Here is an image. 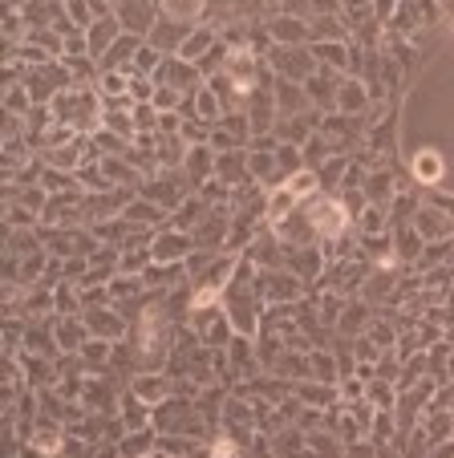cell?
Returning <instances> with one entry per match:
<instances>
[{"label":"cell","mask_w":454,"mask_h":458,"mask_svg":"<svg viewBox=\"0 0 454 458\" xmlns=\"http://www.w3.org/2000/svg\"><path fill=\"white\" fill-rule=\"evenodd\" d=\"M199 9H203V0H167V13H171V17H179V21L199 17Z\"/></svg>","instance_id":"obj_6"},{"label":"cell","mask_w":454,"mask_h":458,"mask_svg":"<svg viewBox=\"0 0 454 458\" xmlns=\"http://www.w3.org/2000/svg\"><path fill=\"white\" fill-rule=\"evenodd\" d=\"M90 333H94V337H106V341H114V337H122V325L118 320L110 317V312H94V317H90Z\"/></svg>","instance_id":"obj_5"},{"label":"cell","mask_w":454,"mask_h":458,"mask_svg":"<svg viewBox=\"0 0 454 458\" xmlns=\"http://www.w3.org/2000/svg\"><path fill=\"white\" fill-rule=\"evenodd\" d=\"M57 337H61V345H69V349H81V333H78V325H69V320H65V325H61V333H57Z\"/></svg>","instance_id":"obj_9"},{"label":"cell","mask_w":454,"mask_h":458,"mask_svg":"<svg viewBox=\"0 0 454 458\" xmlns=\"http://www.w3.org/2000/svg\"><path fill=\"white\" fill-rule=\"evenodd\" d=\"M369 402H373V406H390V386H381V381L369 386Z\"/></svg>","instance_id":"obj_10"},{"label":"cell","mask_w":454,"mask_h":458,"mask_svg":"<svg viewBox=\"0 0 454 458\" xmlns=\"http://www.w3.org/2000/svg\"><path fill=\"white\" fill-rule=\"evenodd\" d=\"M207 45H211V33H191V41L183 45V57H199Z\"/></svg>","instance_id":"obj_8"},{"label":"cell","mask_w":454,"mask_h":458,"mask_svg":"<svg viewBox=\"0 0 454 458\" xmlns=\"http://www.w3.org/2000/svg\"><path fill=\"white\" fill-rule=\"evenodd\" d=\"M304 402H333V394H325L321 386H304Z\"/></svg>","instance_id":"obj_11"},{"label":"cell","mask_w":454,"mask_h":458,"mask_svg":"<svg viewBox=\"0 0 454 458\" xmlns=\"http://www.w3.org/2000/svg\"><path fill=\"white\" fill-rule=\"evenodd\" d=\"M33 446L41 450V454H57L61 450V430L53 422H41V430L33 434Z\"/></svg>","instance_id":"obj_3"},{"label":"cell","mask_w":454,"mask_h":458,"mask_svg":"<svg viewBox=\"0 0 454 458\" xmlns=\"http://www.w3.org/2000/svg\"><path fill=\"white\" fill-rule=\"evenodd\" d=\"M414 174H418L422 182H438V179H442V158H438L434 150H422V155H414Z\"/></svg>","instance_id":"obj_2"},{"label":"cell","mask_w":454,"mask_h":458,"mask_svg":"<svg viewBox=\"0 0 454 458\" xmlns=\"http://www.w3.org/2000/svg\"><path fill=\"white\" fill-rule=\"evenodd\" d=\"M134 389H138V398H142V406H155V402L167 394V381L163 377H138Z\"/></svg>","instance_id":"obj_4"},{"label":"cell","mask_w":454,"mask_h":458,"mask_svg":"<svg viewBox=\"0 0 454 458\" xmlns=\"http://www.w3.org/2000/svg\"><path fill=\"white\" fill-rule=\"evenodd\" d=\"M211 458H240V450H236V446H227V442H219V446L211 450Z\"/></svg>","instance_id":"obj_12"},{"label":"cell","mask_w":454,"mask_h":458,"mask_svg":"<svg viewBox=\"0 0 454 458\" xmlns=\"http://www.w3.org/2000/svg\"><path fill=\"white\" fill-rule=\"evenodd\" d=\"M183 248H187V240H175V235H163V240H155V256H158V259L179 256Z\"/></svg>","instance_id":"obj_7"},{"label":"cell","mask_w":454,"mask_h":458,"mask_svg":"<svg viewBox=\"0 0 454 458\" xmlns=\"http://www.w3.org/2000/svg\"><path fill=\"white\" fill-rule=\"evenodd\" d=\"M304 216H309L313 232L321 235H341L345 232V208L337 199H321V195H313V199H304Z\"/></svg>","instance_id":"obj_1"}]
</instances>
